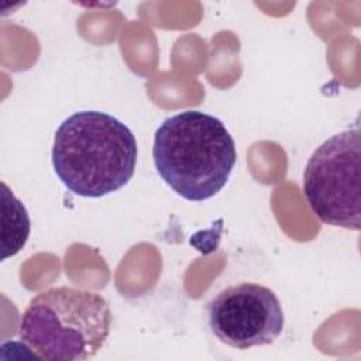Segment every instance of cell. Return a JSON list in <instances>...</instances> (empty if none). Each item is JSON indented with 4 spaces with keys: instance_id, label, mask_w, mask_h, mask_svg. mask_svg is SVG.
<instances>
[{
    "instance_id": "1",
    "label": "cell",
    "mask_w": 361,
    "mask_h": 361,
    "mask_svg": "<svg viewBox=\"0 0 361 361\" xmlns=\"http://www.w3.org/2000/svg\"><path fill=\"white\" fill-rule=\"evenodd\" d=\"M138 147L133 131L99 110L71 114L56 128L52 165L62 185L76 196L102 197L133 178Z\"/></svg>"
},
{
    "instance_id": "2",
    "label": "cell",
    "mask_w": 361,
    "mask_h": 361,
    "mask_svg": "<svg viewBox=\"0 0 361 361\" xmlns=\"http://www.w3.org/2000/svg\"><path fill=\"white\" fill-rule=\"evenodd\" d=\"M154 165L161 179L179 196L203 202L227 183L237 161L235 142L217 117L185 110L157 128Z\"/></svg>"
},
{
    "instance_id": "3",
    "label": "cell",
    "mask_w": 361,
    "mask_h": 361,
    "mask_svg": "<svg viewBox=\"0 0 361 361\" xmlns=\"http://www.w3.org/2000/svg\"><path fill=\"white\" fill-rule=\"evenodd\" d=\"M110 326L111 312L102 295L56 286L31 299L20 319L18 336L38 358L80 361L102 350Z\"/></svg>"
},
{
    "instance_id": "4",
    "label": "cell",
    "mask_w": 361,
    "mask_h": 361,
    "mask_svg": "<svg viewBox=\"0 0 361 361\" xmlns=\"http://www.w3.org/2000/svg\"><path fill=\"white\" fill-rule=\"evenodd\" d=\"M303 193L316 217L330 226L360 230V128L344 130L322 142L303 172Z\"/></svg>"
},
{
    "instance_id": "5",
    "label": "cell",
    "mask_w": 361,
    "mask_h": 361,
    "mask_svg": "<svg viewBox=\"0 0 361 361\" xmlns=\"http://www.w3.org/2000/svg\"><path fill=\"white\" fill-rule=\"evenodd\" d=\"M207 323L221 343L247 350L272 344L283 330L285 314L274 290L241 282L220 290L209 302Z\"/></svg>"
},
{
    "instance_id": "6",
    "label": "cell",
    "mask_w": 361,
    "mask_h": 361,
    "mask_svg": "<svg viewBox=\"0 0 361 361\" xmlns=\"http://www.w3.org/2000/svg\"><path fill=\"white\" fill-rule=\"evenodd\" d=\"M3 197V259L16 255L30 235V217L24 204L14 196L10 188L1 182Z\"/></svg>"
}]
</instances>
